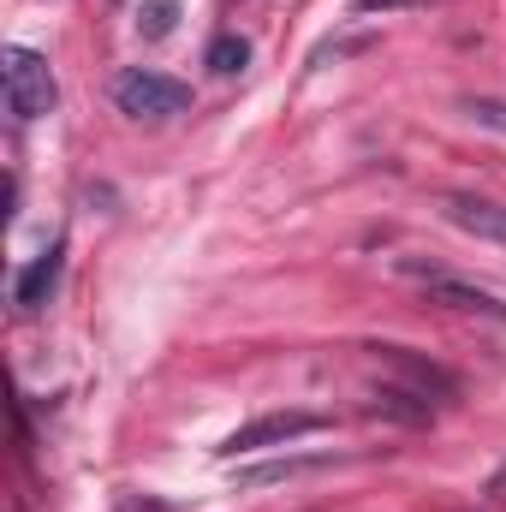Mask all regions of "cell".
Instances as JSON below:
<instances>
[{
	"mask_svg": "<svg viewBox=\"0 0 506 512\" xmlns=\"http://www.w3.org/2000/svg\"><path fill=\"white\" fill-rule=\"evenodd\" d=\"M441 209H447V221H453V227H465V233H477V239L506 245V209L483 203V197H447Z\"/></svg>",
	"mask_w": 506,
	"mask_h": 512,
	"instance_id": "7",
	"label": "cell"
},
{
	"mask_svg": "<svg viewBox=\"0 0 506 512\" xmlns=\"http://www.w3.org/2000/svg\"><path fill=\"white\" fill-rule=\"evenodd\" d=\"M114 102H120V114H137V120H173L191 108V84H179L155 66H126L114 78Z\"/></svg>",
	"mask_w": 506,
	"mask_h": 512,
	"instance_id": "2",
	"label": "cell"
},
{
	"mask_svg": "<svg viewBox=\"0 0 506 512\" xmlns=\"http://www.w3.org/2000/svg\"><path fill=\"white\" fill-rule=\"evenodd\" d=\"M465 114H471L477 126H495V131H506V102H495V96H471V102H465Z\"/></svg>",
	"mask_w": 506,
	"mask_h": 512,
	"instance_id": "12",
	"label": "cell"
},
{
	"mask_svg": "<svg viewBox=\"0 0 506 512\" xmlns=\"http://www.w3.org/2000/svg\"><path fill=\"white\" fill-rule=\"evenodd\" d=\"M203 60H209V72L233 78V72H245V66H251V42L227 30V36H215V42H209V54H203Z\"/></svg>",
	"mask_w": 506,
	"mask_h": 512,
	"instance_id": "10",
	"label": "cell"
},
{
	"mask_svg": "<svg viewBox=\"0 0 506 512\" xmlns=\"http://www.w3.org/2000/svg\"><path fill=\"white\" fill-rule=\"evenodd\" d=\"M0 78H6V108H12V120H42V114H54V102H60V84H54V72H48V60L36 54V48H6L0 54Z\"/></svg>",
	"mask_w": 506,
	"mask_h": 512,
	"instance_id": "1",
	"label": "cell"
},
{
	"mask_svg": "<svg viewBox=\"0 0 506 512\" xmlns=\"http://www.w3.org/2000/svg\"><path fill=\"white\" fill-rule=\"evenodd\" d=\"M173 24H179V6H173V0H149V6L137 12V30H143L149 42H161V36H173Z\"/></svg>",
	"mask_w": 506,
	"mask_h": 512,
	"instance_id": "11",
	"label": "cell"
},
{
	"mask_svg": "<svg viewBox=\"0 0 506 512\" xmlns=\"http://www.w3.org/2000/svg\"><path fill=\"white\" fill-rule=\"evenodd\" d=\"M316 429H328L322 411H268V417H256V423H239V429L221 441V453L239 459V453H262V447H286V441L316 435Z\"/></svg>",
	"mask_w": 506,
	"mask_h": 512,
	"instance_id": "3",
	"label": "cell"
},
{
	"mask_svg": "<svg viewBox=\"0 0 506 512\" xmlns=\"http://www.w3.org/2000/svg\"><path fill=\"white\" fill-rule=\"evenodd\" d=\"M316 465H328V453H286V459H268V465H245L239 471V489L280 483V477H298V471H316Z\"/></svg>",
	"mask_w": 506,
	"mask_h": 512,
	"instance_id": "9",
	"label": "cell"
},
{
	"mask_svg": "<svg viewBox=\"0 0 506 512\" xmlns=\"http://www.w3.org/2000/svg\"><path fill=\"white\" fill-rule=\"evenodd\" d=\"M60 245L54 251H42L30 268H18V280H12V304L18 310H36V304H48V292H54V280H60Z\"/></svg>",
	"mask_w": 506,
	"mask_h": 512,
	"instance_id": "8",
	"label": "cell"
},
{
	"mask_svg": "<svg viewBox=\"0 0 506 512\" xmlns=\"http://www.w3.org/2000/svg\"><path fill=\"white\" fill-rule=\"evenodd\" d=\"M120 512H173V507H161V501H120Z\"/></svg>",
	"mask_w": 506,
	"mask_h": 512,
	"instance_id": "14",
	"label": "cell"
},
{
	"mask_svg": "<svg viewBox=\"0 0 506 512\" xmlns=\"http://www.w3.org/2000/svg\"><path fill=\"white\" fill-rule=\"evenodd\" d=\"M423 292H429V304H441V310H465V316H489V322H506V304L495 298V292H483V286H465V280H453V274L429 280Z\"/></svg>",
	"mask_w": 506,
	"mask_h": 512,
	"instance_id": "6",
	"label": "cell"
},
{
	"mask_svg": "<svg viewBox=\"0 0 506 512\" xmlns=\"http://www.w3.org/2000/svg\"><path fill=\"white\" fill-rule=\"evenodd\" d=\"M364 411H370V417H393V423H405V429H423V423L435 417L429 393H417V387H405V382H381L376 393L364 399Z\"/></svg>",
	"mask_w": 506,
	"mask_h": 512,
	"instance_id": "5",
	"label": "cell"
},
{
	"mask_svg": "<svg viewBox=\"0 0 506 512\" xmlns=\"http://www.w3.org/2000/svg\"><path fill=\"white\" fill-rule=\"evenodd\" d=\"M358 12H405V6H441V0H352Z\"/></svg>",
	"mask_w": 506,
	"mask_h": 512,
	"instance_id": "13",
	"label": "cell"
},
{
	"mask_svg": "<svg viewBox=\"0 0 506 512\" xmlns=\"http://www.w3.org/2000/svg\"><path fill=\"white\" fill-rule=\"evenodd\" d=\"M381 364H393L405 387H417V393H429V399H459V376L453 370H441V364H429V358H417V352H405V346H370Z\"/></svg>",
	"mask_w": 506,
	"mask_h": 512,
	"instance_id": "4",
	"label": "cell"
}]
</instances>
